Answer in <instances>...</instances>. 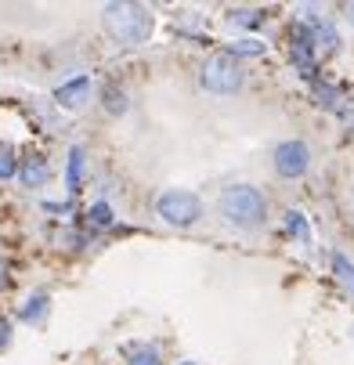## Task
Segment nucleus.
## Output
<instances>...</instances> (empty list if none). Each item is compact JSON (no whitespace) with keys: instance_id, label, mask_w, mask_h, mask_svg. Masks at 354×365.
I'll return each mask as SVG.
<instances>
[{"instance_id":"nucleus-8","label":"nucleus","mask_w":354,"mask_h":365,"mask_svg":"<svg viewBox=\"0 0 354 365\" xmlns=\"http://www.w3.org/2000/svg\"><path fill=\"white\" fill-rule=\"evenodd\" d=\"M47 307H51V300H47V293H33L26 304H22V322H43L47 319Z\"/></svg>"},{"instance_id":"nucleus-6","label":"nucleus","mask_w":354,"mask_h":365,"mask_svg":"<svg viewBox=\"0 0 354 365\" xmlns=\"http://www.w3.org/2000/svg\"><path fill=\"white\" fill-rule=\"evenodd\" d=\"M87 98H90V76H73V80H66L55 91V101H58V106H66V109H80Z\"/></svg>"},{"instance_id":"nucleus-21","label":"nucleus","mask_w":354,"mask_h":365,"mask_svg":"<svg viewBox=\"0 0 354 365\" xmlns=\"http://www.w3.org/2000/svg\"><path fill=\"white\" fill-rule=\"evenodd\" d=\"M343 15H347V19L354 22V4H347V8H343Z\"/></svg>"},{"instance_id":"nucleus-17","label":"nucleus","mask_w":354,"mask_h":365,"mask_svg":"<svg viewBox=\"0 0 354 365\" xmlns=\"http://www.w3.org/2000/svg\"><path fill=\"white\" fill-rule=\"evenodd\" d=\"M231 22H239V26H257V22H261V11H253V15L239 11V15H231Z\"/></svg>"},{"instance_id":"nucleus-12","label":"nucleus","mask_w":354,"mask_h":365,"mask_svg":"<svg viewBox=\"0 0 354 365\" xmlns=\"http://www.w3.org/2000/svg\"><path fill=\"white\" fill-rule=\"evenodd\" d=\"M87 217H90L94 228H109V225H113V206H109L105 199H98L90 210H87Z\"/></svg>"},{"instance_id":"nucleus-18","label":"nucleus","mask_w":354,"mask_h":365,"mask_svg":"<svg viewBox=\"0 0 354 365\" xmlns=\"http://www.w3.org/2000/svg\"><path fill=\"white\" fill-rule=\"evenodd\" d=\"M8 344H11V326L0 322V347H8Z\"/></svg>"},{"instance_id":"nucleus-4","label":"nucleus","mask_w":354,"mask_h":365,"mask_svg":"<svg viewBox=\"0 0 354 365\" xmlns=\"http://www.w3.org/2000/svg\"><path fill=\"white\" fill-rule=\"evenodd\" d=\"M156 214L170 225V228H192L199 225V217L207 214L202 210V199L195 192H184V188H170L156 199Z\"/></svg>"},{"instance_id":"nucleus-19","label":"nucleus","mask_w":354,"mask_h":365,"mask_svg":"<svg viewBox=\"0 0 354 365\" xmlns=\"http://www.w3.org/2000/svg\"><path fill=\"white\" fill-rule=\"evenodd\" d=\"M340 116H343V123H347V127L354 130V101H347V109H343Z\"/></svg>"},{"instance_id":"nucleus-20","label":"nucleus","mask_w":354,"mask_h":365,"mask_svg":"<svg viewBox=\"0 0 354 365\" xmlns=\"http://www.w3.org/2000/svg\"><path fill=\"white\" fill-rule=\"evenodd\" d=\"M4 286H8V260L0 257V289H4Z\"/></svg>"},{"instance_id":"nucleus-11","label":"nucleus","mask_w":354,"mask_h":365,"mask_svg":"<svg viewBox=\"0 0 354 365\" xmlns=\"http://www.w3.org/2000/svg\"><path fill=\"white\" fill-rule=\"evenodd\" d=\"M22 170V163H19V155H15V145H8V141H0V181H8V178H15Z\"/></svg>"},{"instance_id":"nucleus-5","label":"nucleus","mask_w":354,"mask_h":365,"mask_svg":"<svg viewBox=\"0 0 354 365\" xmlns=\"http://www.w3.org/2000/svg\"><path fill=\"white\" fill-rule=\"evenodd\" d=\"M271 163H275V174H278V178H286V181L303 178V174L311 170V148H308V141H296V138H289V141L275 145Z\"/></svg>"},{"instance_id":"nucleus-22","label":"nucleus","mask_w":354,"mask_h":365,"mask_svg":"<svg viewBox=\"0 0 354 365\" xmlns=\"http://www.w3.org/2000/svg\"><path fill=\"white\" fill-rule=\"evenodd\" d=\"M177 365H192V361H177Z\"/></svg>"},{"instance_id":"nucleus-10","label":"nucleus","mask_w":354,"mask_h":365,"mask_svg":"<svg viewBox=\"0 0 354 365\" xmlns=\"http://www.w3.org/2000/svg\"><path fill=\"white\" fill-rule=\"evenodd\" d=\"M83 148L76 145L73 152H69V167H66V185H69V192H76L80 185H83Z\"/></svg>"},{"instance_id":"nucleus-14","label":"nucleus","mask_w":354,"mask_h":365,"mask_svg":"<svg viewBox=\"0 0 354 365\" xmlns=\"http://www.w3.org/2000/svg\"><path fill=\"white\" fill-rule=\"evenodd\" d=\"M130 365H163V361H160V351L156 347H145L141 344V347L130 351Z\"/></svg>"},{"instance_id":"nucleus-13","label":"nucleus","mask_w":354,"mask_h":365,"mask_svg":"<svg viewBox=\"0 0 354 365\" xmlns=\"http://www.w3.org/2000/svg\"><path fill=\"white\" fill-rule=\"evenodd\" d=\"M286 228H289L300 242H308V239H311V228H308V221H303L300 210H289V214H286Z\"/></svg>"},{"instance_id":"nucleus-7","label":"nucleus","mask_w":354,"mask_h":365,"mask_svg":"<svg viewBox=\"0 0 354 365\" xmlns=\"http://www.w3.org/2000/svg\"><path fill=\"white\" fill-rule=\"evenodd\" d=\"M19 181H22L26 188H43V185L51 181V167H47V160H43L40 152H33V155H26V160H22Z\"/></svg>"},{"instance_id":"nucleus-2","label":"nucleus","mask_w":354,"mask_h":365,"mask_svg":"<svg viewBox=\"0 0 354 365\" xmlns=\"http://www.w3.org/2000/svg\"><path fill=\"white\" fill-rule=\"evenodd\" d=\"M101 26L105 33L120 43V47H137L145 40H152L156 19L145 4H105L101 8Z\"/></svg>"},{"instance_id":"nucleus-3","label":"nucleus","mask_w":354,"mask_h":365,"mask_svg":"<svg viewBox=\"0 0 354 365\" xmlns=\"http://www.w3.org/2000/svg\"><path fill=\"white\" fill-rule=\"evenodd\" d=\"M242 83H246V73H242V62L231 51H217V55H210L199 66V87L207 94L228 98V94L242 91Z\"/></svg>"},{"instance_id":"nucleus-9","label":"nucleus","mask_w":354,"mask_h":365,"mask_svg":"<svg viewBox=\"0 0 354 365\" xmlns=\"http://www.w3.org/2000/svg\"><path fill=\"white\" fill-rule=\"evenodd\" d=\"M101 106H105L109 116H123L127 106H130V101H127V91L116 87V83H109V87H105V98H101Z\"/></svg>"},{"instance_id":"nucleus-15","label":"nucleus","mask_w":354,"mask_h":365,"mask_svg":"<svg viewBox=\"0 0 354 365\" xmlns=\"http://www.w3.org/2000/svg\"><path fill=\"white\" fill-rule=\"evenodd\" d=\"M333 268H336V275H340L347 286H354V264H350V260H347L343 253H336V257H333Z\"/></svg>"},{"instance_id":"nucleus-16","label":"nucleus","mask_w":354,"mask_h":365,"mask_svg":"<svg viewBox=\"0 0 354 365\" xmlns=\"http://www.w3.org/2000/svg\"><path fill=\"white\" fill-rule=\"evenodd\" d=\"M231 55H235V58H239V55L257 58V55H264V43H257V40H242V43H235V47H231Z\"/></svg>"},{"instance_id":"nucleus-1","label":"nucleus","mask_w":354,"mask_h":365,"mask_svg":"<svg viewBox=\"0 0 354 365\" xmlns=\"http://www.w3.org/2000/svg\"><path fill=\"white\" fill-rule=\"evenodd\" d=\"M217 214L242 232H253L268 221V199L257 185H228L217 195Z\"/></svg>"}]
</instances>
